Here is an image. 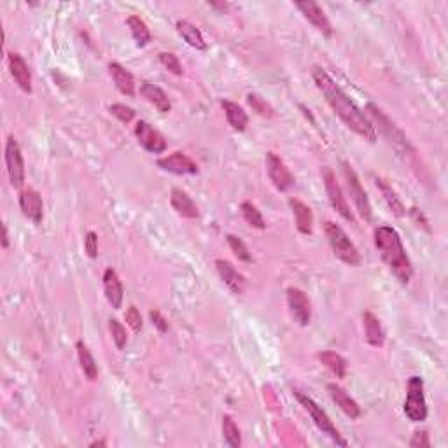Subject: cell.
Segmentation results:
<instances>
[{
	"label": "cell",
	"instance_id": "obj_1",
	"mask_svg": "<svg viewBox=\"0 0 448 448\" xmlns=\"http://www.w3.org/2000/svg\"><path fill=\"white\" fill-rule=\"evenodd\" d=\"M312 77H314L315 86L319 88V91L324 95L329 107L333 109V112H335L336 116L344 121L345 127L354 131V133H357L359 137L364 138V140H368V142H375V140H377V130H375L373 123H371L366 114L348 98V95L333 81L331 75H329L324 68L314 67Z\"/></svg>",
	"mask_w": 448,
	"mask_h": 448
},
{
	"label": "cell",
	"instance_id": "obj_2",
	"mask_svg": "<svg viewBox=\"0 0 448 448\" xmlns=\"http://www.w3.org/2000/svg\"><path fill=\"white\" fill-rule=\"evenodd\" d=\"M375 245L380 252L382 259L389 266L394 277L401 284H408L413 277V266L407 256L401 236L392 226H378L375 230Z\"/></svg>",
	"mask_w": 448,
	"mask_h": 448
},
{
	"label": "cell",
	"instance_id": "obj_3",
	"mask_svg": "<svg viewBox=\"0 0 448 448\" xmlns=\"http://www.w3.org/2000/svg\"><path fill=\"white\" fill-rule=\"evenodd\" d=\"M324 232L336 258L340 259V261H344L345 265L348 266L361 265V254H359L357 247L354 245V242L348 239L347 233H345L338 224L328 221L324 226Z\"/></svg>",
	"mask_w": 448,
	"mask_h": 448
},
{
	"label": "cell",
	"instance_id": "obj_4",
	"mask_svg": "<svg viewBox=\"0 0 448 448\" xmlns=\"http://www.w3.org/2000/svg\"><path fill=\"white\" fill-rule=\"evenodd\" d=\"M366 111L370 112L371 120H373L375 130L378 128V131L387 138L392 146L398 147L400 151H404V153H413V147H411V144L408 142V138L407 135L403 133V130H401V128L398 127V124L394 123V121H392L380 107H377L375 104H368Z\"/></svg>",
	"mask_w": 448,
	"mask_h": 448
},
{
	"label": "cell",
	"instance_id": "obj_5",
	"mask_svg": "<svg viewBox=\"0 0 448 448\" xmlns=\"http://www.w3.org/2000/svg\"><path fill=\"white\" fill-rule=\"evenodd\" d=\"M295 396H296V400L301 403V407L308 411V415L312 417V420H314L315 426L322 431V434H326V436L331 438L336 445H340V447H347L348 443L344 440V438H342V434L338 433V429L335 427V424H333V420L329 418V415L322 410V407H319V404L315 403L310 396H306V394H303V392H299V391H295Z\"/></svg>",
	"mask_w": 448,
	"mask_h": 448
},
{
	"label": "cell",
	"instance_id": "obj_6",
	"mask_svg": "<svg viewBox=\"0 0 448 448\" xmlns=\"http://www.w3.org/2000/svg\"><path fill=\"white\" fill-rule=\"evenodd\" d=\"M404 415L411 422H424L427 418V403L424 396V380L420 377H411L407 385V400H404Z\"/></svg>",
	"mask_w": 448,
	"mask_h": 448
},
{
	"label": "cell",
	"instance_id": "obj_7",
	"mask_svg": "<svg viewBox=\"0 0 448 448\" xmlns=\"http://www.w3.org/2000/svg\"><path fill=\"white\" fill-rule=\"evenodd\" d=\"M342 168H344V177H345V183H347L348 194H351V198L352 202H354L355 209H357L359 216H361L364 221H371L370 198H368L366 191L362 189L357 174L354 172V168H352L347 161L342 163Z\"/></svg>",
	"mask_w": 448,
	"mask_h": 448
},
{
	"label": "cell",
	"instance_id": "obj_8",
	"mask_svg": "<svg viewBox=\"0 0 448 448\" xmlns=\"http://www.w3.org/2000/svg\"><path fill=\"white\" fill-rule=\"evenodd\" d=\"M322 180H324L326 193H328L329 203H331L333 209L340 214L347 223L355 224V217L354 214H352L351 207H348L344 189H342V186L338 184V180H336V176L333 174L331 168H324V170H322Z\"/></svg>",
	"mask_w": 448,
	"mask_h": 448
},
{
	"label": "cell",
	"instance_id": "obj_9",
	"mask_svg": "<svg viewBox=\"0 0 448 448\" xmlns=\"http://www.w3.org/2000/svg\"><path fill=\"white\" fill-rule=\"evenodd\" d=\"M6 167H8V176L11 180V186L15 189H21L25 184V161H23L21 149L15 137H9L6 142Z\"/></svg>",
	"mask_w": 448,
	"mask_h": 448
},
{
	"label": "cell",
	"instance_id": "obj_10",
	"mask_svg": "<svg viewBox=\"0 0 448 448\" xmlns=\"http://www.w3.org/2000/svg\"><path fill=\"white\" fill-rule=\"evenodd\" d=\"M286 298H288V306L289 312H291V317L295 319V322L301 328L310 324L312 321V305L310 299L301 289L298 288H289L286 291Z\"/></svg>",
	"mask_w": 448,
	"mask_h": 448
},
{
	"label": "cell",
	"instance_id": "obj_11",
	"mask_svg": "<svg viewBox=\"0 0 448 448\" xmlns=\"http://www.w3.org/2000/svg\"><path fill=\"white\" fill-rule=\"evenodd\" d=\"M265 165L270 180H272V184L277 189L288 191L289 187L295 186V177H292L291 170H289L288 165L280 160L275 153H266Z\"/></svg>",
	"mask_w": 448,
	"mask_h": 448
},
{
	"label": "cell",
	"instance_id": "obj_12",
	"mask_svg": "<svg viewBox=\"0 0 448 448\" xmlns=\"http://www.w3.org/2000/svg\"><path fill=\"white\" fill-rule=\"evenodd\" d=\"M135 135H137L138 144L146 151H149V153L161 154L167 151V140H165V137L156 128L151 127L147 121H138L137 127H135Z\"/></svg>",
	"mask_w": 448,
	"mask_h": 448
},
{
	"label": "cell",
	"instance_id": "obj_13",
	"mask_svg": "<svg viewBox=\"0 0 448 448\" xmlns=\"http://www.w3.org/2000/svg\"><path fill=\"white\" fill-rule=\"evenodd\" d=\"M156 163L161 170L176 174V176H194V174H198V165L194 163V161L184 153L168 154V156L160 158Z\"/></svg>",
	"mask_w": 448,
	"mask_h": 448
},
{
	"label": "cell",
	"instance_id": "obj_14",
	"mask_svg": "<svg viewBox=\"0 0 448 448\" xmlns=\"http://www.w3.org/2000/svg\"><path fill=\"white\" fill-rule=\"evenodd\" d=\"M296 9H298V11L305 16V19H308L321 34H324L326 37H331L333 26L317 2H312V0H308V2H298Z\"/></svg>",
	"mask_w": 448,
	"mask_h": 448
},
{
	"label": "cell",
	"instance_id": "obj_15",
	"mask_svg": "<svg viewBox=\"0 0 448 448\" xmlns=\"http://www.w3.org/2000/svg\"><path fill=\"white\" fill-rule=\"evenodd\" d=\"M19 209H21L23 216L26 219L34 221L35 224H39L42 221V216H44V203H42V196L39 194V191L28 189L21 191L19 194Z\"/></svg>",
	"mask_w": 448,
	"mask_h": 448
},
{
	"label": "cell",
	"instance_id": "obj_16",
	"mask_svg": "<svg viewBox=\"0 0 448 448\" xmlns=\"http://www.w3.org/2000/svg\"><path fill=\"white\" fill-rule=\"evenodd\" d=\"M216 268L221 280L228 286L230 291L235 292V295H242L243 289H245V277L226 259H216Z\"/></svg>",
	"mask_w": 448,
	"mask_h": 448
},
{
	"label": "cell",
	"instance_id": "obj_17",
	"mask_svg": "<svg viewBox=\"0 0 448 448\" xmlns=\"http://www.w3.org/2000/svg\"><path fill=\"white\" fill-rule=\"evenodd\" d=\"M9 71L12 79L25 93H32V72L23 60V56L18 53H9Z\"/></svg>",
	"mask_w": 448,
	"mask_h": 448
},
{
	"label": "cell",
	"instance_id": "obj_18",
	"mask_svg": "<svg viewBox=\"0 0 448 448\" xmlns=\"http://www.w3.org/2000/svg\"><path fill=\"white\" fill-rule=\"evenodd\" d=\"M104 292L107 301L111 303L112 308L120 310L121 305H123V284H121L120 277H118L116 270L107 268L104 272Z\"/></svg>",
	"mask_w": 448,
	"mask_h": 448
},
{
	"label": "cell",
	"instance_id": "obj_19",
	"mask_svg": "<svg viewBox=\"0 0 448 448\" xmlns=\"http://www.w3.org/2000/svg\"><path fill=\"white\" fill-rule=\"evenodd\" d=\"M328 392L329 396H331V400L336 403V407L340 408L347 417H351L352 420L361 417V407L355 403V400H352V398L348 396L347 392H345V389H342L340 385L336 384H328Z\"/></svg>",
	"mask_w": 448,
	"mask_h": 448
},
{
	"label": "cell",
	"instance_id": "obj_20",
	"mask_svg": "<svg viewBox=\"0 0 448 448\" xmlns=\"http://www.w3.org/2000/svg\"><path fill=\"white\" fill-rule=\"evenodd\" d=\"M170 205L179 216L187 217V219H196L200 216L196 203L191 200L186 191L179 189V187H174L172 193H170Z\"/></svg>",
	"mask_w": 448,
	"mask_h": 448
},
{
	"label": "cell",
	"instance_id": "obj_21",
	"mask_svg": "<svg viewBox=\"0 0 448 448\" xmlns=\"http://www.w3.org/2000/svg\"><path fill=\"white\" fill-rule=\"evenodd\" d=\"M289 207H291L292 214H295L298 232L303 233V235H312V232H314V214H312L310 207L305 205V203L296 198L289 200Z\"/></svg>",
	"mask_w": 448,
	"mask_h": 448
},
{
	"label": "cell",
	"instance_id": "obj_22",
	"mask_svg": "<svg viewBox=\"0 0 448 448\" xmlns=\"http://www.w3.org/2000/svg\"><path fill=\"white\" fill-rule=\"evenodd\" d=\"M140 95L160 112H170V109H172V102H170L168 95L160 86L153 84V82L144 81L140 84Z\"/></svg>",
	"mask_w": 448,
	"mask_h": 448
},
{
	"label": "cell",
	"instance_id": "obj_23",
	"mask_svg": "<svg viewBox=\"0 0 448 448\" xmlns=\"http://www.w3.org/2000/svg\"><path fill=\"white\" fill-rule=\"evenodd\" d=\"M109 74H111L112 81L116 84L118 90L127 97H133L135 95V79L130 71L120 64H109Z\"/></svg>",
	"mask_w": 448,
	"mask_h": 448
},
{
	"label": "cell",
	"instance_id": "obj_24",
	"mask_svg": "<svg viewBox=\"0 0 448 448\" xmlns=\"http://www.w3.org/2000/svg\"><path fill=\"white\" fill-rule=\"evenodd\" d=\"M362 324H364V335H366V342L371 347H384L385 344V331L382 328L378 317H375L371 312H364L362 314Z\"/></svg>",
	"mask_w": 448,
	"mask_h": 448
},
{
	"label": "cell",
	"instance_id": "obj_25",
	"mask_svg": "<svg viewBox=\"0 0 448 448\" xmlns=\"http://www.w3.org/2000/svg\"><path fill=\"white\" fill-rule=\"evenodd\" d=\"M177 32H179L180 37H183L191 48L200 49V51H205L207 49V42L205 39H203L202 32H200L193 23L186 21V19H180V21H177Z\"/></svg>",
	"mask_w": 448,
	"mask_h": 448
},
{
	"label": "cell",
	"instance_id": "obj_26",
	"mask_svg": "<svg viewBox=\"0 0 448 448\" xmlns=\"http://www.w3.org/2000/svg\"><path fill=\"white\" fill-rule=\"evenodd\" d=\"M375 184H377L378 191L382 193V196H384L385 203L389 205V209L392 210V214L396 217H404L407 216V207L403 205V202L400 200V196H398V193L394 189H392L391 186H389L385 180L378 179V177H375Z\"/></svg>",
	"mask_w": 448,
	"mask_h": 448
},
{
	"label": "cell",
	"instance_id": "obj_27",
	"mask_svg": "<svg viewBox=\"0 0 448 448\" xmlns=\"http://www.w3.org/2000/svg\"><path fill=\"white\" fill-rule=\"evenodd\" d=\"M221 107L224 109V114H226V120L232 124L233 130L243 131L247 128V123H249V118H247V112L240 107L235 102L223 100L221 102Z\"/></svg>",
	"mask_w": 448,
	"mask_h": 448
},
{
	"label": "cell",
	"instance_id": "obj_28",
	"mask_svg": "<svg viewBox=\"0 0 448 448\" xmlns=\"http://www.w3.org/2000/svg\"><path fill=\"white\" fill-rule=\"evenodd\" d=\"M75 348H77L79 364H81L82 373L86 375L88 380L95 382L98 377V368H97V362H95L93 355H91L90 348L84 345V342H77V344H75Z\"/></svg>",
	"mask_w": 448,
	"mask_h": 448
},
{
	"label": "cell",
	"instance_id": "obj_29",
	"mask_svg": "<svg viewBox=\"0 0 448 448\" xmlns=\"http://www.w3.org/2000/svg\"><path fill=\"white\" fill-rule=\"evenodd\" d=\"M317 357L329 371H333V373L336 375V377L345 378V375H347V361H345L340 354H336V352L331 351H324L319 352Z\"/></svg>",
	"mask_w": 448,
	"mask_h": 448
},
{
	"label": "cell",
	"instance_id": "obj_30",
	"mask_svg": "<svg viewBox=\"0 0 448 448\" xmlns=\"http://www.w3.org/2000/svg\"><path fill=\"white\" fill-rule=\"evenodd\" d=\"M127 25H128V28H130V32H131V35H133L137 46L144 48L146 44H149L151 32H149V28H147V25L144 19H140L138 16L133 15L127 19Z\"/></svg>",
	"mask_w": 448,
	"mask_h": 448
},
{
	"label": "cell",
	"instance_id": "obj_31",
	"mask_svg": "<svg viewBox=\"0 0 448 448\" xmlns=\"http://www.w3.org/2000/svg\"><path fill=\"white\" fill-rule=\"evenodd\" d=\"M223 436L228 447L239 448L242 445V434H240L239 426L235 424L232 415H224L223 417Z\"/></svg>",
	"mask_w": 448,
	"mask_h": 448
},
{
	"label": "cell",
	"instance_id": "obj_32",
	"mask_svg": "<svg viewBox=\"0 0 448 448\" xmlns=\"http://www.w3.org/2000/svg\"><path fill=\"white\" fill-rule=\"evenodd\" d=\"M240 210H242L243 219H245V223L249 224V226H252V228L256 230L266 228V221L265 217L261 216V212L258 210V207L252 205L250 202H243L242 205H240Z\"/></svg>",
	"mask_w": 448,
	"mask_h": 448
},
{
	"label": "cell",
	"instance_id": "obj_33",
	"mask_svg": "<svg viewBox=\"0 0 448 448\" xmlns=\"http://www.w3.org/2000/svg\"><path fill=\"white\" fill-rule=\"evenodd\" d=\"M109 331H111L112 342L116 344V347L120 348V351H123V348L127 347V342H128L127 329H124V326L121 324L118 319H111V321H109Z\"/></svg>",
	"mask_w": 448,
	"mask_h": 448
},
{
	"label": "cell",
	"instance_id": "obj_34",
	"mask_svg": "<svg viewBox=\"0 0 448 448\" xmlns=\"http://www.w3.org/2000/svg\"><path fill=\"white\" fill-rule=\"evenodd\" d=\"M228 245L230 249L233 250V254L236 256L239 259H242V261H252V256H250L249 249H247V245L243 243L242 239H239V236L235 235H228Z\"/></svg>",
	"mask_w": 448,
	"mask_h": 448
},
{
	"label": "cell",
	"instance_id": "obj_35",
	"mask_svg": "<svg viewBox=\"0 0 448 448\" xmlns=\"http://www.w3.org/2000/svg\"><path fill=\"white\" fill-rule=\"evenodd\" d=\"M247 104L252 107V111L258 112L259 116H263V118L273 116V109L270 107V104H266L261 97H258V95H254V93L247 95Z\"/></svg>",
	"mask_w": 448,
	"mask_h": 448
},
{
	"label": "cell",
	"instance_id": "obj_36",
	"mask_svg": "<svg viewBox=\"0 0 448 448\" xmlns=\"http://www.w3.org/2000/svg\"><path fill=\"white\" fill-rule=\"evenodd\" d=\"M160 62L168 72H172L176 75H183V65H180L179 58L174 53H160Z\"/></svg>",
	"mask_w": 448,
	"mask_h": 448
},
{
	"label": "cell",
	"instance_id": "obj_37",
	"mask_svg": "<svg viewBox=\"0 0 448 448\" xmlns=\"http://www.w3.org/2000/svg\"><path fill=\"white\" fill-rule=\"evenodd\" d=\"M109 112H111L114 118H118L121 123H130V121L135 118L133 109L128 107V105L124 104H112L111 107H109Z\"/></svg>",
	"mask_w": 448,
	"mask_h": 448
},
{
	"label": "cell",
	"instance_id": "obj_38",
	"mask_svg": "<svg viewBox=\"0 0 448 448\" xmlns=\"http://www.w3.org/2000/svg\"><path fill=\"white\" fill-rule=\"evenodd\" d=\"M124 319H127L128 326H130L135 333L142 331V315L137 310V306L131 305L127 310V314H124Z\"/></svg>",
	"mask_w": 448,
	"mask_h": 448
},
{
	"label": "cell",
	"instance_id": "obj_39",
	"mask_svg": "<svg viewBox=\"0 0 448 448\" xmlns=\"http://www.w3.org/2000/svg\"><path fill=\"white\" fill-rule=\"evenodd\" d=\"M84 250L91 259L98 256V235L95 232H88L86 239H84Z\"/></svg>",
	"mask_w": 448,
	"mask_h": 448
},
{
	"label": "cell",
	"instance_id": "obj_40",
	"mask_svg": "<svg viewBox=\"0 0 448 448\" xmlns=\"http://www.w3.org/2000/svg\"><path fill=\"white\" fill-rule=\"evenodd\" d=\"M410 447L411 448H429L431 441H429V434L426 431H417L413 434V438L410 440Z\"/></svg>",
	"mask_w": 448,
	"mask_h": 448
},
{
	"label": "cell",
	"instance_id": "obj_41",
	"mask_svg": "<svg viewBox=\"0 0 448 448\" xmlns=\"http://www.w3.org/2000/svg\"><path fill=\"white\" fill-rule=\"evenodd\" d=\"M149 317H151V321H153V324L156 326V328L160 329L161 333H167L168 331V322H167V319H165L163 315L160 314V312H158V310H151L149 312Z\"/></svg>",
	"mask_w": 448,
	"mask_h": 448
},
{
	"label": "cell",
	"instance_id": "obj_42",
	"mask_svg": "<svg viewBox=\"0 0 448 448\" xmlns=\"http://www.w3.org/2000/svg\"><path fill=\"white\" fill-rule=\"evenodd\" d=\"M2 247H4V249H8L9 247V235H8V226H6V224H2Z\"/></svg>",
	"mask_w": 448,
	"mask_h": 448
},
{
	"label": "cell",
	"instance_id": "obj_43",
	"mask_svg": "<svg viewBox=\"0 0 448 448\" xmlns=\"http://www.w3.org/2000/svg\"><path fill=\"white\" fill-rule=\"evenodd\" d=\"M90 447H91V448H95V447H107V441H104V440L93 441V443H91Z\"/></svg>",
	"mask_w": 448,
	"mask_h": 448
}]
</instances>
